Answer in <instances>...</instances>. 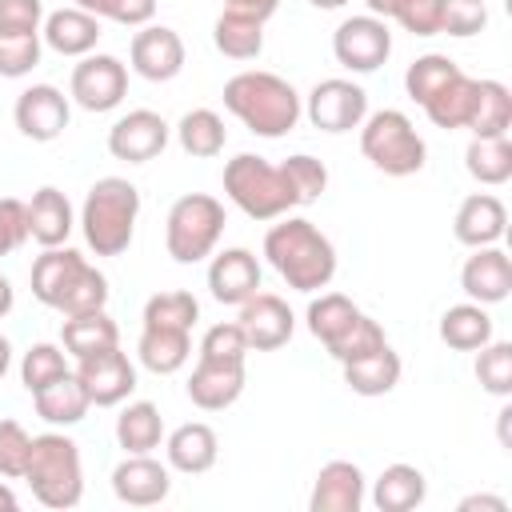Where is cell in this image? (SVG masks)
I'll use <instances>...</instances> for the list:
<instances>
[{"mask_svg":"<svg viewBox=\"0 0 512 512\" xmlns=\"http://www.w3.org/2000/svg\"><path fill=\"white\" fill-rule=\"evenodd\" d=\"M224 108L256 136L264 140H280L296 128L304 104H300V92L276 76V72H260V68H248V72H236L228 84H224Z\"/></svg>","mask_w":512,"mask_h":512,"instance_id":"2","label":"cell"},{"mask_svg":"<svg viewBox=\"0 0 512 512\" xmlns=\"http://www.w3.org/2000/svg\"><path fill=\"white\" fill-rule=\"evenodd\" d=\"M208 288L216 304H244L252 292H260V260L248 248H224L208 264Z\"/></svg>","mask_w":512,"mask_h":512,"instance_id":"20","label":"cell"},{"mask_svg":"<svg viewBox=\"0 0 512 512\" xmlns=\"http://www.w3.org/2000/svg\"><path fill=\"white\" fill-rule=\"evenodd\" d=\"M128 60H132V72L136 76H144L152 84H164V80L180 76V68H184V40L168 24H144L132 36Z\"/></svg>","mask_w":512,"mask_h":512,"instance_id":"16","label":"cell"},{"mask_svg":"<svg viewBox=\"0 0 512 512\" xmlns=\"http://www.w3.org/2000/svg\"><path fill=\"white\" fill-rule=\"evenodd\" d=\"M384 344H388L384 328H380L368 312H360V316L344 328V336H336V340L328 344V356L340 360V364H348V360H360V356H368V352H376V348H384Z\"/></svg>","mask_w":512,"mask_h":512,"instance_id":"42","label":"cell"},{"mask_svg":"<svg viewBox=\"0 0 512 512\" xmlns=\"http://www.w3.org/2000/svg\"><path fill=\"white\" fill-rule=\"evenodd\" d=\"M460 288L476 304H500L512 292V256L496 244L472 248V256L460 268Z\"/></svg>","mask_w":512,"mask_h":512,"instance_id":"18","label":"cell"},{"mask_svg":"<svg viewBox=\"0 0 512 512\" xmlns=\"http://www.w3.org/2000/svg\"><path fill=\"white\" fill-rule=\"evenodd\" d=\"M396 24L412 36H440V0H404Z\"/></svg>","mask_w":512,"mask_h":512,"instance_id":"52","label":"cell"},{"mask_svg":"<svg viewBox=\"0 0 512 512\" xmlns=\"http://www.w3.org/2000/svg\"><path fill=\"white\" fill-rule=\"evenodd\" d=\"M428 496V480L416 464H388L372 484V504L380 512H412Z\"/></svg>","mask_w":512,"mask_h":512,"instance_id":"28","label":"cell"},{"mask_svg":"<svg viewBox=\"0 0 512 512\" xmlns=\"http://www.w3.org/2000/svg\"><path fill=\"white\" fill-rule=\"evenodd\" d=\"M440 340L456 352H476L492 340V316L484 312V304L468 300V304H452L440 316Z\"/></svg>","mask_w":512,"mask_h":512,"instance_id":"33","label":"cell"},{"mask_svg":"<svg viewBox=\"0 0 512 512\" xmlns=\"http://www.w3.org/2000/svg\"><path fill=\"white\" fill-rule=\"evenodd\" d=\"M28 452H32V436L24 432V424L20 420H0V476L24 480Z\"/></svg>","mask_w":512,"mask_h":512,"instance_id":"48","label":"cell"},{"mask_svg":"<svg viewBox=\"0 0 512 512\" xmlns=\"http://www.w3.org/2000/svg\"><path fill=\"white\" fill-rule=\"evenodd\" d=\"M16 504H20L16 492H12L8 484H0V512H16Z\"/></svg>","mask_w":512,"mask_h":512,"instance_id":"57","label":"cell"},{"mask_svg":"<svg viewBox=\"0 0 512 512\" xmlns=\"http://www.w3.org/2000/svg\"><path fill=\"white\" fill-rule=\"evenodd\" d=\"M24 480L32 488V496L44 508H76L84 496V464H80V448L72 436L64 432H44L32 436V452H28V468Z\"/></svg>","mask_w":512,"mask_h":512,"instance_id":"5","label":"cell"},{"mask_svg":"<svg viewBox=\"0 0 512 512\" xmlns=\"http://www.w3.org/2000/svg\"><path fill=\"white\" fill-rule=\"evenodd\" d=\"M76 376H80V384H84V392L96 408H116L136 388V364L128 360V352H120V344L104 348V352H92V356H80Z\"/></svg>","mask_w":512,"mask_h":512,"instance_id":"12","label":"cell"},{"mask_svg":"<svg viewBox=\"0 0 512 512\" xmlns=\"http://www.w3.org/2000/svg\"><path fill=\"white\" fill-rule=\"evenodd\" d=\"M136 356H140V364L148 372L172 376L192 356V332H184V328H144L140 344H136Z\"/></svg>","mask_w":512,"mask_h":512,"instance_id":"29","label":"cell"},{"mask_svg":"<svg viewBox=\"0 0 512 512\" xmlns=\"http://www.w3.org/2000/svg\"><path fill=\"white\" fill-rule=\"evenodd\" d=\"M28 240V204L16 196H0V256H12Z\"/></svg>","mask_w":512,"mask_h":512,"instance_id":"51","label":"cell"},{"mask_svg":"<svg viewBox=\"0 0 512 512\" xmlns=\"http://www.w3.org/2000/svg\"><path fill=\"white\" fill-rule=\"evenodd\" d=\"M312 8H324V12H336V8H344L348 0H308Z\"/></svg>","mask_w":512,"mask_h":512,"instance_id":"59","label":"cell"},{"mask_svg":"<svg viewBox=\"0 0 512 512\" xmlns=\"http://www.w3.org/2000/svg\"><path fill=\"white\" fill-rule=\"evenodd\" d=\"M332 56H336V64H344L348 72H376V68L392 56L388 20H380V16H372V12L340 20V28L332 32Z\"/></svg>","mask_w":512,"mask_h":512,"instance_id":"9","label":"cell"},{"mask_svg":"<svg viewBox=\"0 0 512 512\" xmlns=\"http://www.w3.org/2000/svg\"><path fill=\"white\" fill-rule=\"evenodd\" d=\"M224 192L252 220H280L300 204L284 168L268 164L264 156H252V152H240L224 164Z\"/></svg>","mask_w":512,"mask_h":512,"instance_id":"6","label":"cell"},{"mask_svg":"<svg viewBox=\"0 0 512 512\" xmlns=\"http://www.w3.org/2000/svg\"><path fill=\"white\" fill-rule=\"evenodd\" d=\"M484 24H488L484 0H440V32L444 36L464 40V36L484 32Z\"/></svg>","mask_w":512,"mask_h":512,"instance_id":"46","label":"cell"},{"mask_svg":"<svg viewBox=\"0 0 512 512\" xmlns=\"http://www.w3.org/2000/svg\"><path fill=\"white\" fill-rule=\"evenodd\" d=\"M248 340H244V328L232 320V324H212L200 340V360H248Z\"/></svg>","mask_w":512,"mask_h":512,"instance_id":"49","label":"cell"},{"mask_svg":"<svg viewBox=\"0 0 512 512\" xmlns=\"http://www.w3.org/2000/svg\"><path fill=\"white\" fill-rule=\"evenodd\" d=\"M44 24V0H0V36L40 32Z\"/></svg>","mask_w":512,"mask_h":512,"instance_id":"50","label":"cell"},{"mask_svg":"<svg viewBox=\"0 0 512 512\" xmlns=\"http://www.w3.org/2000/svg\"><path fill=\"white\" fill-rule=\"evenodd\" d=\"M168 148V124L152 108H132L108 128V152L128 164H148Z\"/></svg>","mask_w":512,"mask_h":512,"instance_id":"13","label":"cell"},{"mask_svg":"<svg viewBox=\"0 0 512 512\" xmlns=\"http://www.w3.org/2000/svg\"><path fill=\"white\" fill-rule=\"evenodd\" d=\"M136 216H140V188L124 176H100L80 208V228L84 240L96 256H120L128 252L136 236Z\"/></svg>","mask_w":512,"mask_h":512,"instance_id":"4","label":"cell"},{"mask_svg":"<svg viewBox=\"0 0 512 512\" xmlns=\"http://www.w3.org/2000/svg\"><path fill=\"white\" fill-rule=\"evenodd\" d=\"M196 320H200V304L184 288L156 292L144 304V328H184V332H192Z\"/></svg>","mask_w":512,"mask_h":512,"instance_id":"40","label":"cell"},{"mask_svg":"<svg viewBox=\"0 0 512 512\" xmlns=\"http://www.w3.org/2000/svg\"><path fill=\"white\" fill-rule=\"evenodd\" d=\"M360 152L384 176H412L428 160L424 136L416 132V124L400 108H380V112L364 116V124H360Z\"/></svg>","mask_w":512,"mask_h":512,"instance_id":"7","label":"cell"},{"mask_svg":"<svg viewBox=\"0 0 512 512\" xmlns=\"http://www.w3.org/2000/svg\"><path fill=\"white\" fill-rule=\"evenodd\" d=\"M464 68L452 60V56H440V52H428V56H416L412 64H408V72H404V88H408V96L416 100V104H424V100H432L452 76H460Z\"/></svg>","mask_w":512,"mask_h":512,"instance_id":"39","label":"cell"},{"mask_svg":"<svg viewBox=\"0 0 512 512\" xmlns=\"http://www.w3.org/2000/svg\"><path fill=\"white\" fill-rule=\"evenodd\" d=\"M224 204L208 192H188L168 208L164 220V248L176 264H200L224 236Z\"/></svg>","mask_w":512,"mask_h":512,"instance_id":"8","label":"cell"},{"mask_svg":"<svg viewBox=\"0 0 512 512\" xmlns=\"http://www.w3.org/2000/svg\"><path fill=\"white\" fill-rule=\"evenodd\" d=\"M32 404H36V416L48 420V424H56V428L80 424L88 416V408H92V400H88V392H84V384H80L76 372H64L48 388L32 392Z\"/></svg>","mask_w":512,"mask_h":512,"instance_id":"26","label":"cell"},{"mask_svg":"<svg viewBox=\"0 0 512 512\" xmlns=\"http://www.w3.org/2000/svg\"><path fill=\"white\" fill-rule=\"evenodd\" d=\"M280 168H284V176H288V184H292V192H296L300 204H312V200L328 188V168H324L316 156H308V152L288 156Z\"/></svg>","mask_w":512,"mask_h":512,"instance_id":"44","label":"cell"},{"mask_svg":"<svg viewBox=\"0 0 512 512\" xmlns=\"http://www.w3.org/2000/svg\"><path fill=\"white\" fill-rule=\"evenodd\" d=\"M360 504H364V472H360V464L328 460L312 480L308 508L312 512H360Z\"/></svg>","mask_w":512,"mask_h":512,"instance_id":"21","label":"cell"},{"mask_svg":"<svg viewBox=\"0 0 512 512\" xmlns=\"http://www.w3.org/2000/svg\"><path fill=\"white\" fill-rule=\"evenodd\" d=\"M16 128L36 140V144H48L56 136H64L68 120H72V108H68V96L56 88V84H32L16 96Z\"/></svg>","mask_w":512,"mask_h":512,"instance_id":"14","label":"cell"},{"mask_svg":"<svg viewBox=\"0 0 512 512\" xmlns=\"http://www.w3.org/2000/svg\"><path fill=\"white\" fill-rule=\"evenodd\" d=\"M476 380L484 392L492 396H512V344L508 340H488L484 348H476Z\"/></svg>","mask_w":512,"mask_h":512,"instance_id":"43","label":"cell"},{"mask_svg":"<svg viewBox=\"0 0 512 512\" xmlns=\"http://www.w3.org/2000/svg\"><path fill=\"white\" fill-rule=\"evenodd\" d=\"M72 228H76V220H72L68 196L60 188H52V184L36 188L32 200H28V236L40 248H60V244H68Z\"/></svg>","mask_w":512,"mask_h":512,"instance_id":"25","label":"cell"},{"mask_svg":"<svg viewBox=\"0 0 512 512\" xmlns=\"http://www.w3.org/2000/svg\"><path fill=\"white\" fill-rule=\"evenodd\" d=\"M244 392V364L240 360H196L188 376V400L200 412H224Z\"/></svg>","mask_w":512,"mask_h":512,"instance_id":"19","label":"cell"},{"mask_svg":"<svg viewBox=\"0 0 512 512\" xmlns=\"http://www.w3.org/2000/svg\"><path fill=\"white\" fill-rule=\"evenodd\" d=\"M60 340H64V352L80 360V356H92V352L116 348V344H120V328H116V320H112L104 308H96V312L64 316Z\"/></svg>","mask_w":512,"mask_h":512,"instance_id":"31","label":"cell"},{"mask_svg":"<svg viewBox=\"0 0 512 512\" xmlns=\"http://www.w3.org/2000/svg\"><path fill=\"white\" fill-rule=\"evenodd\" d=\"M472 100H476V80H472L468 72H460V76H452L432 100H424L420 108H424V116H428L436 128L452 132V128H468Z\"/></svg>","mask_w":512,"mask_h":512,"instance_id":"35","label":"cell"},{"mask_svg":"<svg viewBox=\"0 0 512 512\" xmlns=\"http://www.w3.org/2000/svg\"><path fill=\"white\" fill-rule=\"evenodd\" d=\"M164 440V416L152 400H132L120 408L116 416V444L128 452V456H140V452H156Z\"/></svg>","mask_w":512,"mask_h":512,"instance_id":"30","label":"cell"},{"mask_svg":"<svg viewBox=\"0 0 512 512\" xmlns=\"http://www.w3.org/2000/svg\"><path fill=\"white\" fill-rule=\"evenodd\" d=\"M364 116H368V92L344 76H328L308 92V120L320 132L332 136L352 132L364 124Z\"/></svg>","mask_w":512,"mask_h":512,"instance_id":"11","label":"cell"},{"mask_svg":"<svg viewBox=\"0 0 512 512\" xmlns=\"http://www.w3.org/2000/svg\"><path fill=\"white\" fill-rule=\"evenodd\" d=\"M212 44L228 56V60H256L264 52V24L240 12H220L216 28H212Z\"/></svg>","mask_w":512,"mask_h":512,"instance_id":"37","label":"cell"},{"mask_svg":"<svg viewBox=\"0 0 512 512\" xmlns=\"http://www.w3.org/2000/svg\"><path fill=\"white\" fill-rule=\"evenodd\" d=\"M508 128H512V92L500 80H476L468 132L472 136H508Z\"/></svg>","mask_w":512,"mask_h":512,"instance_id":"34","label":"cell"},{"mask_svg":"<svg viewBox=\"0 0 512 512\" xmlns=\"http://www.w3.org/2000/svg\"><path fill=\"white\" fill-rule=\"evenodd\" d=\"M464 168L476 184L500 188L512 180V140L508 136H472L464 148Z\"/></svg>","mask_w":512,"mask_h":512,"instance_id":"32","label":"cell"},{"mask_svg":"<svg viewBox=\"0 0 512 512\" xmlns=\"http://www.w3.org/2000/svg\"><path fill=\"white\" fill-rule=\"evenodd\" d=\"M364 4H368V12L380 16V20H396L400 8H404V0H364Z\"/></svg>","mask_w":512,"mask_h":512,"instance_id":"55","label":"cell"},{"mask_svg":"<svg viewBox=\"0 0 512 512\" xmlns=\"http://www.w3.org/2000/svg\"><path fill=\"white\" fill-rule=\"evenodd\" d=\"M340 368H344V384L356 396H388L400 384V372H404V364L392 352V344H384V348H376V352H368L360 360H348Z\"/></svg>","mask_w":512,"mask_h":512,"instance_id":"27","label":"cell"},{"mask_svg":"<svg viewBox=\"0 0 512 512\" xmlns=\"http://www.w3.org/2000/svg\"><path fill=\"white\" fill-rule=\"evenodd\" d=\"M68 92L84 112H112L128 92V68L108 52H88L72 68Z\"/></svg>","mask_w":512,"mask_h":512,"instance_id":"10","label":"cell"},{"mask_svg":"<svg viewBox=\"0 0 512 512\" xmlns=\"http://www.w3.org/2000/svg\"><path fill=\"white\" fill-rule=\"evenodd\" d=\"M8 368H12V344H8V336H0V380Z\"/></svg>","mask_w":512,"mask_h":512,"instance_id":"58","label":"cell"},{"mask_svg":"<svg viewBox=\"0 0 512 512\" xmlns=\"http://www.w3.org/2000/svg\"><path fill=\"white\" fill-rule=\"evenodd\" d=\"M112 492H116L120 504L152 508V504L168 500V492H172V472H168V464L152 460V452L124 456V460L112 468Z\"/></svg>","mask_w":512,"mask_h":512,"instance_id":"17","label":"cell"},{"mask_svg":"<svg viewBox=\"0 0 512 512\" xmlns=\"http://www.w3.org/2000/svg\"><path fill=\"white\" fill-rule=\"evenodd\" d=\"M12 304H16V292H12V284H8V276H0V320L12 312Z\"/></svg>","mask_w":512,"mask_h":512,"instance_id":"56","label":"cell"},{"mask_svg":"<svg viewBox=\"0 0 512 512\" xmlns=\"http://www.w3.org/2000/svg\"><path fill=\"white\" fill-rule=\"evenodd\" d=\"M40 40L60 56H88L100 40V20L84 8H56L40 24Z\"/></svg>","mask_w":512,"mask_h":512,"instance_id":"23","label":"cell"},{"mask_svg":"<svg viewBox=\"0 0 512 512\" xmlns=\"http://www.w3.org/2000/svg\"><path fill=\"white\" fill-rule=\"evenodd\" d=\"M64 372H72L68 368V352L60 348V344H32L28 352H24V360H20V384L28 388V392H40V388H48L52 380H60Z\"/></svg>","mask_w":512,"mask_h":512,"instance_id":"41","label":"cell"},{"mask_svg":"<svg viewBox=\"0 0 512 512\" xmlns=\"http://www.w3.org/2000/svg\"><path fill=\"white\" fill-rule=\"evenodd\" d=\"M264 256L296 292H320L336 276L332 240L304 216H284L264 232Z\"/></svg>","mask_w":512,"mask_h":512,"instance_id":"1","label":"cell"},{"mask_svg":"<svg viewBox=\"0 0 512 512\" xmlns=\"http://www.w3.org/2000/svg\"><path fill=\"white\" fill-rule=\"evenodd\" d=\"M236 324L244 328V340L252 352H276L292 340V328H296V316L292 308L272 296V292H252L244 304H240V316Z\"/></svg>","mask_w":512,"mask_h":512,"instance_id":"15","label":"cell"},{"mask_svg":"<svg viewBox=\"0 0 512 512\" xmlns=\"http://www.w3.org/2000/svg\"><path fill=\"white\" fill-rule=\"evenodd\" d=\"M40 64V32H20V36H0V76L20 80Z\"/></svg>","mask_w":512,"mask_h":512,"instance_id":"47","label":"cell"},{"mask_svg":"<svg viewBox=\"0 0 512 512\" xmlns=\"http://www.w3.org/2000/svg\"><path fill=\"white\" fill-rule=\"evenodd\" d=\"M164 452H168V468H176L184 476H204L220 456V440L204 420H188L168 432Z\"/></svg>","mask_w":512,"mask_h":512,"instance_id":"24","label":"cell"},{"mask_svg":"<svg viewBox=\"0 0 512 512\" xmlns=\"http://www.w3.org/2000/svg\"><path fill=\"white\" fill-rule=\"evenodd\" d=\"M176 140H180V148H184L188 156H196V160H212V156L224 152L228 128H224V120H220L212 108H192V112L180 116V124H176Z\"/></svg>","mask_w":512,"mask_h":512,"instance_id":"36","label":"cell"},{"mask_svg":"<svg viewBox=\"0 0 512 512\" xmlns=\"http://www.w3.org/2000/svg\"><path fill=\"white\" fill-rule=\"evenodd\" d=\"M472 508H488V512H508V504L500 496H464L460 500V512H472Z\"/></svg>","mask_w":512,"mask_h":512,"instance_id":"54","label":"cell"},{"mask_svg":"<svg viewBox=\"0 0 512 512\" xmlns=\"http://www.w3.org/2000/svg\"><path fill=\"white\" fill-rule=\"evenodd\" d=\"M32 296L44 308H56L64 316H80V312H96L108 304V280L100 268H92L76 248H44L32 260Z\"/></svg>","mask_w":512,"mask_h":512,"instance_id":"3","label":"cell"},{"mask_svg":"<svg viewBox=\"0 0 512 512\" xmlns=\"http://www.w3.org/2000/svg\"><path fill=\"white\" fill-rule=\"evenodd\" d=\"M76 8L92 12L96 20L124 24V28H144L156 16V0H76Z\"/></svg>","mask_w":512,"mask_h":512,"instance_id":"45","label":"cell"},{"mask_svg":"<svg viewBox=\"0 0 512 512\" xmlns=\"http://www.w3.org/2000/svg\"><path fill=\"white\" fill-rule=\"evenodd\" d=\"M504 224H508L504 200L492 196V192H472V196L460 200L452 232L464 248H484V244H496L504 236Z\"/></svg>","mask_w":512,"mask_h":512,"instance_id":"22","label":"cell"},{"mask_svg":"<svg viewBox=\"0 0 512 512\" xmlns=\"http://www.w3.org/2000/svg\"><path fill=\"white\" fill-rule=\"evenodd\" d=\"M280 8V0H228V12H240V16H252V20H268L272 12Z\"/></svg>","mask_w":512,"mask_h":512,"instance_id":"53","label":"cell"},{"mask_svg":"<svg viewBox=\"0 0 512 512\" xmlns=\"http://www.w3.org/2000/svg\"><path fill=\"white\" fill-rule=\"evenodd\" d=\"M360 316V308L344 296V292H320L312 304H308V332L328 348L336 336H344V328L352 324Z\"/></svg>","mask_w":512,"mask_h":512,"instance_id":"38","label":"cell"}]
</instances>
